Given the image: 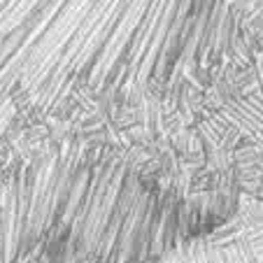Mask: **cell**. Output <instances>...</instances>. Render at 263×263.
<instances>
[{
	"label": "cell",
	"mask_w": 263,
	"mask_h": 263,
	"mask_svg": "<svg viewBox=\"0 0 263 263\" xmlns=\"http://www.w3.org/2000/svg\"><path fill=\"white\" fill-rule=\"evenodd\" d=\"M223 212L149 189L119 170L45 168L0 205V263H130L186 242Z\"/></svg>",
	"instance_id": "cell-1"
}]
</instances>
